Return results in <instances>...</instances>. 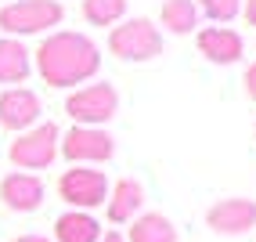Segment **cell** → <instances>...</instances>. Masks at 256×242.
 I'll use <instances>...</instances> for the list:
<instances>
[{"label": "cell", "instance_id": "obj_1", "mask_svg": "<svg viewBox=\"0 0 256 242\" xmlns=\"http://www.w3.org/2000/svg\"><path fill=\"white\" fill-rule=\"evenodd\" d=\"M32 65H36L40 80L47 87H76L98 76L101 69V51L87 33L72 29H54L40 40V47L32 51Z\"/></svg>", "mask_w": 256, "mask_h": 242}, {"label": "cell", "instance_id": "obj_2", "mask_svg": "<svg viewBox=\"0 0 256 242\" xmlns=\"http://www.w3.org/2000/svg\"><path fill=\"white\" fill-rule=\"evenodd\" d=\"M65 8L62 0H8L0 8V29L4 37H36V33H54V26H62Z\"/></svg>", "mask_w": 256, "mask_h": 242}, {"label": "cell", "instance_id": "obj_3", "mask_svg": "<svg viewBox=\"0 0 256 242\" xmlns=\"http://www.w3.org/2000/svg\"><path fill=\"white\" fill-rule=\"evenodd\" d=\"M108 51L119 62H152L162 55V33L152 19H126L108 33Z\"/></svg>", "mask_w": 256, "mask_h": 242}, {"label": "cell", "instance_id": "obj_4", "mask_svg": "<svg viewBox=\"0 0 256 242\" xmlns=\"http://www.w3.org/2000/svg\"><path fill=\"white\" fill-rule=\"evenodd\" d=\"M58 145H62V130H58V123L47 119V123H36V127H29L14 137L11 148H8V159L18 170H26V174L47 170L58 159Z\"/></svg>", "mask_w": 256, "mask_h": 242}, {"label": "cell", "instance_id": "obj_5", "mask_svg": "<svg viewBox=\"0 0 256 242\" xmlns=\"http://www.w3.org/2000/svg\"><path fill=\"white\" fill-rule=\"evenodd\" d=\"M65 112L72 116L76 127H105L119 112V91L112 83H105V80L87 83V87H76L69 98H65Z\"/></svg>", "mask_w": 256, "mask_h": 242}, {"label": "cell", "instance_id": "obj_6", "mask_svg": "<svg viewBox=\"0 0 256 242\" xmlns=\"http://www.w3.org/2000/svg\"><path fill=\"white\" fill-rule=\"evenodd\" d=\"M58 152L69 159L72 166H94V163H108L116 155V137L105 127H76L69 134H62Z\"/></svg>", "mask_w": 256, "mask_h": 242}, {"label": "cell", "instance_id": "obj_7", "mask_svg": "<svg viewBox=\"0 0 256 242\" xmlns=\"http://www.w3.org/2000/svg\"><path fill=\"white\" fill-rule=\"evenodd\" d=\"M58 195L72 206V210H83L90 213L94 206H105L108 199V177L101 170H90V166H72L58 177Z\"/></svg>", "mask_w": 256, "mask_h": 242}, {"label": "cell", "instance_id": "obj_8", "mask_svg": "<svg viewBox=\"0 0 256 242\" xmlns=\"http://www.w3.org/2000/svg\"><path fill=\"white\" fill-rule=\"evenodd\" d=\"M40 112H44V101H40L36 91H29V87H8L4 94H0V127L4 130L22 134L29 127H36Z\"/></svg>", "mask_w": 256, "mask_h": 242}, {"label": "cell", "instance_id": "obj_9", "mask_svg": "<svg viewBox=\"0 0 256 242\" xmlns=\"http://www.w3.org/2000/svg\"><path fill=\"white\" fill-rule=\"evenodd\" d=\"M44 195L47 188L36 174H26V170H14L0 181V202L8 206L11 213H32L44 206Z\"/></svg>", "mask_w": 256, "mask_h": 242}, {"label": "cell", "instance_id": "obj_10", "mask_svg": "<svg viewBox=\"0 0 256 242\" xmlns=\"http://www.w3.org/2000/svg\"><path fill=\"white\" fill-rule=\"evenodd\" d=\"M206 224L216 235H246L249 228H256V202L252 199H220L216 206H210Z\"/></svg>", "mask_w": 256, "mask_h": 242}, {"label": "cell", "instance_id": "obj_11", "mask_svg": "<svg viewBox=\"0 0 256 242\" xmlns=\"http://www.w3.org/2000/svg\"><path fill=\"white\" fill-rule=\"evenodd\" d=\"M195 44H198V55L206 58V62H213V65H234L238 58L246 55L242 37H238L234 29H228V26H210V29H198Z\"/></svg>", "mask_w": 256, "mask_h": 242}, {"label": "cell", "instance_id": "obj_12", "mask_svg": "<svg viewBox=\"0 0 256 242\" xmlns=\"http://www.w3.org/2000/svg\"><path fill=\"white\" fill-rule=\"evenodd\" d=\"M108 220L112 224H126L141 213V206H144V184L141 181H134V177H123V181H116L108 184Z\"/></svg>", "mask_w": 256, "mask_h": 242}, {"label": "cell", "instance_id": "obj_13", "mask_svg": "<svg viewBox=\"0 0 256 242\" xmlns=\"http://www.w3.org/2000/svg\"><path fill=\"white\" fill-rule=\"evenodd\" d=\"M29 73H32V51L14 37H0V83L22 87Z\"/></svg>", "mask_w": 256, "mask_h": 242}, {"label": "cell", "instance_id": "obj_14", "mask_svg": "<svg viewBox=\"0 0 256 242\" xmlns=\"http://www.w3.org/2000/svg\"><path fill=\"white\" fill-rule=\"evenodd\" d=\"M98 238L101 224L83 210H69L54 220V242H98Z\"/></svg>", "mask_w": 256, "mask_h": 242}, {"label": "cell", "instance_id": "obj_15", "mask_svg": "<svg viewBox=\"0 0 256 242\" xmlns=\"http://www.w3.org/2000/svg\"><path fill=\"white\" fill-rule=\"evenodd\" d=\"M130 238L126 242H177V228L174 220L162 217V213H141L130 220Z\"/></svg>", "mask_w": 256, "mask_h": 242}, {"label": "cell", "instance_id": "obj_16", "mask_svg": "<svg viewBox=\"0 0 256 242\" xmlns=\"http://www.w3.org/2000/svg\"><path fill=\"white\" fill-rule=\"evenodd\" d=\"M159 19L174 37H184V33L198 29V8H195V0H166Z\"/></svg>", "mask_w": 256, "mask_h": 242}, {"label": "cell", "instance_id": "obj_17", "mask_svg": "<svg viewBox=\"0 0 256 242\" xmlns=\"http://www.w3.org/2000/svg\"><path fill=\"white\" fill-rule=\"evenodd\" d=\"M126 15V0H83V19L90 26H116Z\"/></svg>", "mask_w": 256, "mask_h": 242}, {"label": "cell", "instance_id": "obj_18", "mask_svg": "<svg viewBox=\"0 0 256 242\" xmlns=\"http://www.w3.org/2000/svg\"><path fill=\"white\" fill-rule=\"evenodd\" d=\"M198 15H206V19H213L216 26L231 22L238 11H242V0H195Z\"/></svg>", "mask_w": 256, "mask_h": 242}, {"label": "cell", "instance_id": "obj_19", "mask_svg": "<svg viewBox=\"0 0 256 242\" xmlns=\"http://www.w3.org/2000/svg\"><path fill=\"white\" fill-rule=\"evenodd\" d=\"M242 83H246V94H249V98L256 101V62H252V65L246 69V76H242Z\"/></svg>", "mask_w": 256, "mask_h": 242}, {"label": "cell", "instance_id": "obj_20", "mask_svg": "<svg viewBox=\"0 0 256 242\" xmlns=\"http://www.w3.org/2000/svg\"><path fill=\"white\" fill-rule=\"evenodd\" d=\"M242 15L249 26H256V0H242Z\"/></svg>", "mask_w": 256, "mask_h": 242}, {"label": "cell", "instance_id": "obj_21", "mask_svg": "<svg viewBox=\"0 0 256 242\" xmlns=\"http://www.w3.org/2000/svg\"><path fill=\"white\" fill-rule=\"evenodd\" d=\"M14 242H54V238H47V235H18Z\"/></svg>", "mask_w": 256, "mask_h": 242}, {"label": "cell", "instance_id": "obj_22", "mask_svg": "<svg viewBox=\"0 0 256 242\" xmlns=\"http://www.w3.org/2000/svg\"><path fill=\"white\" fill-rule=\"evenodd\" d=\"M98 242H126V238H123V235H119V231H105V235H101Z\"/></svg>", "mask_w": 256, "mask_h": 242}]
</instances>
